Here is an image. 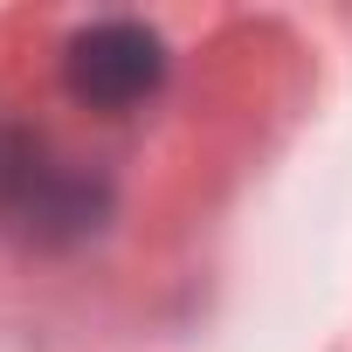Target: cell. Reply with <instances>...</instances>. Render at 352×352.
I'll return each instance as SVG.
<instances>
[{
	"label": "cell",
	"mask_w": 352,
	"mask_h": 352,
	"mask_svg": "<svg viewBox=\"0 0 352 352\" xmlns=\"http://www.w3.org/2000/svg\"><path fill=\"white\" fill-rule=\"evenodd\" d=\"M166 76V49L138 21H97L69 42V90L97 111H131Z\"/></svg>",
	"instance_id": "cell-1"
}]
</instances>
